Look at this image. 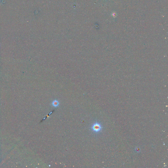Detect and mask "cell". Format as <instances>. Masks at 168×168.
Here are the masks:
<instances>
[{
	"instance_id": "obj_3",
	"label": "cell",
	"mask_w": 168,
	"mask_h": 168,
	"mask_svg": "<svg viewBox=\"0 0 168 168\" xmlns=\"http://www.w3.org/2000/svg\"><path fill=\"white\" fill-rule=\"evenodd\" d=\"M116 13H113V16H116Z\"/></svg>"
},
{
	"instance_id": "obj_2",
	"label": "cell",
	"mask_w": 168,
	"mask_h": 168,
	"mask_svg": "<svg viewBox=\"0 0 168 168\" xmlns=\"http://www.w3.org/2000/svg\"><path fill=\"white\" fill-rule=\"evenodd\" d=\"M59 101L57 100H54L52 103V105L54 107H57L59 106Z\"/></svg>"
},
{
	"instance_id": "obj_1",
	"label": "cell",
	"mask_w": 168,
	"mask_h": 168,
	"mask_svg": "<svg viewBox=\"0 0 168 168\" xmlns=\"http://www.w3.org/2000/svg\"><path fill=\"white\" fill-rule=\"evenodd\" d=\"M102 125L98 122H96L92 126V129L94 132L97 133L102 130Z\"/></svg>"
}]
</instances>
